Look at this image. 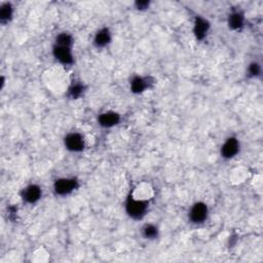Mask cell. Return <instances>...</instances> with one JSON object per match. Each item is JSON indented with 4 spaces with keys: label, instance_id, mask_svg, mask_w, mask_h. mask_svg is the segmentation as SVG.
Masks as SVG:
<instances>
[{
    "label": "cell",
    "instance_id": "cell-16",
    "mask_svg": "<svg viewBox=\"0 0 263 263\" xmlns=\"http://www.w3.org/2000/svg\"><path fill=\"white\" fill-rule=\"evenodd\" d=\"M14 16V8L11 4H5L0 8V22L3 24L9 23Z\"/></svg>",
    "mask_w": 263,
    "mask_h": 263
},
{
    "label": "cell",
    "instance_id": "cell-6",
    "mask_svg": "<svg viewBox=\"0 0 263 263\" xmlns=\"http://www.w3.org/2000/svg\"><path fill=\"white\" fill-rule=\"evenodd\" d=\"M52 53L54 58L62 65H72L74 62L72 48L54 45Z\"/></svg>",
    "mask_w": 263,
    "mask_h": 263
},
{
    "label": "cell",
    "instance_id": "cell-1",
    "mask_svg": "<svg viewBox=\"0 0 263 263\" xmlns=\"http://www.w3.org/2000/svg\"><path fill=\"white\" fill-rule=\"evenodd\" d=\"M149 209L148 200H142L139 197L129 194L124 203V210L126 215L133 220H142Z\"/></svg>",
    "mask_w": 263,
    "mask_h": 263
},
{
    "label": "cell",
    "instance_id": "cell-11",
    "mask_svg": "<svg viewBox=\"0 0 263 263\" xmlns=\"http://www.w3.org/2000/svg\"><path fill=\"white\" fill-rule=\"evenodd\" d=\"M150 84H151V82L148 77L135 75L130 79L129 89H130V92L133 94L139 95V94L144 93L146 90H148Z\"/></svg>",
    "mask_w": 263,
    "mask_h": 263
},
{
    "label": "cell",
    "instance_id": "cell-2",
    "mask_svg": "<svg viewBox=\"0 0 263 263\" xmlns=\"http://www.w3.org/2000/svg\"><path fill=\"white\" fill-rule=\"evenodd\" d=\"M78 180L74 177H62L54 182V192L59 196H66L78 188Z\"/></svg>",
    "mask_w": 263,
    "mask_h": 263
},
{
    "label": "cell",
    "instance_id": "cell-14",
    "mask_svg": "<svg viewBox=\"0 0 263 263\" xmlns=\"http://www.w3.org/2000/svg\"><path fill=\"white\" fill-rule=\"evenodd\" d=\"M141 233H142V237L145 240L152 241V240H156L158 238L159 230L156 225H154L152 223H147L142 227Z\"/></svg>",
    "mask_w": 263,
    "mask_h": 263
},
{
    "label": "cell",
    "instance_id": "cell-7",
    "mask_svg": "<svg viewBox=\"0 0 263 263\" xmlns=\"http://www.w3.org/2000/svg\"><path fill=\"white\" fill-rule=\"evenodd\" d=\"M42 196V189L37 184H29L22 191V199L26 204L34 205L40 201Z\"/></svg>",
    "mask_w": 263,
    "mask_h": 263
},
{
    "label": "cell",
    "instance_id": "cell-12",
    "mask_svg": "<svg viewBox=\"0 0 263 263\" xmlns=\"http://www.w3.org/2000/svg\"><path fill=\"white\" fill-rule=\"evenodd\" d=\"M245 15L240 11H234L229 14L227 18V25L229 29L234 31H240L245 27Z\"/></svg>",
    "mask_w": 263,
    "mask_h": 263
},
{
    "label": "cell",
    "instance_id": "cell-4",
    "mask_svg": "<svg viewBox=\"0 0 263 263\" xmlns=\"http://www.w3.org/2000/svg\"><path fill=\"white\" fill-rule=\"evenodd\" d=\"M64 145L68 151L78 153L85 148V139L78 132H71L64 138Z\"/></svg>",
    "mask_w": 263,
    "mask_h": 263
},
{
    "label": "cell",
    "instance_id": "cell-15",
    "mask_svg": "<svg viewBox=\"0 0 263 263\" xmlns=\"http://www.w3.org/2000/svg\"><path fill=\"white\" fill-rule=\"evenodd\" d=\"M262 73V66L258 61H252L247 67V76L249 78L256 79L261 76Z\"/></svg>",
    "mask_w": 263,
    "mask_h": 263
},
{
    "label": "cell",
    "instance_id": "cell-3",
    "mask_svg": "<svg viewBox=\"0 0 263 263\" xmlns=\"http://www.w3.org/2000/svg\"><path fill=\"white\" fill-rule=\"evenodd\" d=\"M209 217V207L204 202L194 203L188 212V219L193 224H202L207 221Z\"/></svg>",
    "mask_w": 263,
    "mask_h": 263
},
{
    "label": "cell",
    "instance_id": "cell-13",
    "mask_svg": "<svg viewBox=\"0 0 263 263\" xmlns=\"http://www.w3.org/2000/svg\"><path fill=\"white\" fill-rule=\"evenodd\" d=\"M85 85L81 81L73 82L67 90V97L70 100H78V99L84 94Z\"/></svg>",
    "mask_w": 263,
    "mask_h": 263
},
{
    "label": "cell",
    "instance_id": "cell-8",
    "mask_svg": "<svg viewBox=\"0 0 263 263\" xmlns=\"http://www.w3.org/2000/svg\"><path fill=\"white\" fill-rule=\"evenodd\" d=\"M211 24L203 17L196 16L193 23V34L197 40H204L210 31Z\"/></svg>",
    "mask_w": 263,
    "mask_h": 263
},
{
    "label": "cell",
    "instance_id": "cell-10",
    "mask_svg": "<svg viewBox=\"0 0 263 263\" xmlns=\"http://www.w3.org/2000/svg\"><path fill=\"white\" fill-rule=\"evenodd\" d=\"M120 120V114L115 111H105L98 116V124L104 128H111L117 125Z\"/></svg>",
    "mask_w": 263,
    "mask_h": 263
},
{
    "label": "cell",
    "instance_id": "cell-17",
    "mask_svg": "<svg viewBox=\"0 0 263 263\" xmlns=\"http://www.w3.org/2000/svg\"><path fill=\"white\" fill-rule=\"evenodd\" d=\"M73 37L71 34L67 32H62L60 34L57 35L56 39H55V45L58 46H62V47H68V48H72L73 47Z\"/></svg>",
    "mask_w": 263,
    "mask_h": 263
},
{
    "label": "cell",
    "instance_id": "cell-9",
    "mask_svg": "<svg viewBox=\"0 0 263 263\" xmlns=\"http://www.w3.org/2000/svg\"><path fill=\"white\" fill-rule=\"evenodd\" d=\"M112 40V34L109 28L103 27L101 29H99L94 35L93 38V45L97 49H104L107 46L110 45Z\"/></svg>",
    "mask_w": 263,
    "mask_h": 263
},
{
    "label": "cell",
    "instance_id": "cell-5",
    "mask_svg": "<svg viewBox=\"0 0 263 263\" xmlns=\"http://www.w3.org/2000/svg\"><path fill=\"white\" fill-rule=\"evenodd\" d=\"M240 140L237 137H229L223 142L220 148V155L224 159H233L240 153Z\"/></svg>",
    "mask_w": 263,
    "mask_h": 263
},
{
    "label": "cell",
    "instance_id": "cell-18",
    "mask_svg": "<svg viewBox=\"0 0 263 263\" xmlns=\"http://www.w3.org/2000/svg\"><path fill=\"white\" fill-rule=\"evenodd\" d=\"M135 6H136V9L138 11H146V10L149 9L150 3L147 2V0H142V2H137L135 4Z\"/></svg>",
    "mask_w": 263,
    "mask_h": 263
}]
</instances>
